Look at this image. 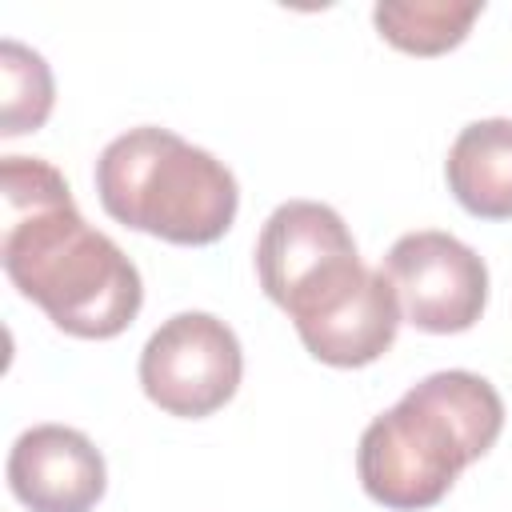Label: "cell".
<instances>
[{
	"instance_id": "8992f818",
	"label": "cell",
	"mask_w": 512,
	"mask_h": 512,
	"mask_svg": "<svg viewBox=\"0 0 512 512\" xmlns=\"http://www.w3.org/2000/svg\"><path fill=\"white\" fill-rule=\"evenodd\" d=\"M8 488L28 512H92L108 488V468L84 432L36 424L8 452Z\"/></svg>"
},
{
	"instance_id": "8fae6325",
	"label": "cell",
	"mask_w": 512,
	"mask_h": 512,
	"mask_svg": "<svg viewBox=\"0 0 512 512\" xmlns=\"http://www.w3.org/2000/svg\"><path fill=\"white\" fill-rule=\"evenodd\" d=\"M0 76H4V108H0V136H24L36 132L56 100L52 68L40 52H32L20 40H0Z\"/></svg>"
},
{
	"instance_id": "52a82bcc",
	"label": "cell",
	"mask_w": 512,
	"mask_h": 512,
	"mask_svg": "<svg viewBox=\"0 0 512 512\" xmlns=\"http://www.w3.org/2000/svg\"><path fill=\"white\" fill-rule=\"evenodd\" d=\"M360 256L344 216L320 200H284L260 228L256 276L272 304H288L332 264Z\"/></svg>"
},
{
	"instance_id": "277c9868",
	"label": "cell",
	"mask_w": 512,
	"mask_h": 512,
	"mask_svg": "<svg viewBox=\"0 0 512 512\" xmlns=\"http://www.w3.org/2000/svg\"><path fill=\"white\" fill-rule=\"evenodd\" d=\"M240 376V340L212 312H176L140 348V388L168 416H212L236 396Z\"/></svg>"
},
{
	"instance_id": "5b68a950",
	"label": "cell",
	"mask_w": 512,
	"mask_h": 512,
	"mask_svg": "<svg viewBox=\"0 0 512 512\" xmlns=\"http://www.w3.org/2000/svg\"><path fill=\"white\" fill-rule=\"evenodd\" d=\"M380 272L400 300V316L432 336L468 332L488 304V268L452 232L424 228L400 236Z\"/></svg>"
},
{
	"instance_id": "3957f363",
	"label": "cell",
	"mask_w": 512,
	"mask_h": 512,
	"mask_svg": "<svg viewBox=\"0 0 512 512\" xmlns=\"http://www.w3.org/2000/svg\"><path fill=\"white\" fill-rule=\"evenodd\" d=\"M96 196L116 224L184 248L216 244L240 208L232 168L156 124L128 128L100 152Z\"/></svg>"
},
{
	"instance_id": "9c48e42d",
	"label": "cell",
	"mask_w": 512,
	"mask_h": 512,
	"mask_svg": "<svg viewBox=\"0 0 512 512\" xmlns=\"http://www.w3.org/2000/svg\"><path fill=\"white\" fill-rule=\"evenodd\" d=\"M444 176L468 216L512 220V120L488 116L464 124L448 148Z\"/></svg>"
},
{
	"instance_id": "6da1fadb",
	"label": "cell",
	"mask_w": 512,
	"mask_h": 512,
	"mask_svg": "<svg viewBox=\"0 0 512 512\" xmlns=\"http://www.w3.org/2000/svg\"><path fill=\"white\" fill-rule=\"evenodd\" d=\"M0 180V264L16 292L68 336H120L144 304L140 272L124 248L80 216L68 180L48 160L4 156Z\"/></svg>"
},
{
	"instance_id": "30bf717a",
	"label": "cell",
	"mask_w": 512,
	"mask_h": 512,
	"mask_svg": "<svg viewBox=\"0 0 512 512\" xmlns=\"http://www.w3.org/2000/svg\"><path fill=\"white\" fill-rule=\"evenodd\" d=\"M484 12V4L468 0V4H452V0H388L372 8V24L376 32L412 56H440L448 48H456L468 28L476 24V16Z\"/></svg>"
},
{
	"instance_id": "7a4b0ae2",
	"label": "cell",
	"mask_w": 512,
	"mask_h": 512,
	"mask_svg": "<svg viewBox=\"0 0 512 512\" xmlns=\"http://www.w3.org/2000/svg\"><path fill=\"white\" fill-rule=\"evenodd\" d=\"M500 432L504 400L480 372H432L364 428L356 476L376 504L420 512L440 504L456 476L480 460Z\"/></svg>"
},
{
	"instance_id": "ba28073f",
	"label": "cell",
	"mask_w": 512,
	"mask_h": 512,
	"mask_svg": "<svg viewBox=\"0 0 512 512\" xmlns=\"http://www.w3.org/2000/svg\"><path fill=\"white\" fill-rule=\"evenodd\" d=\"M400 300L384 272H368L340 304L296 324L304 348L332 368H364L380 360L400 332Z\"/></svg>"
}]
</instances>
